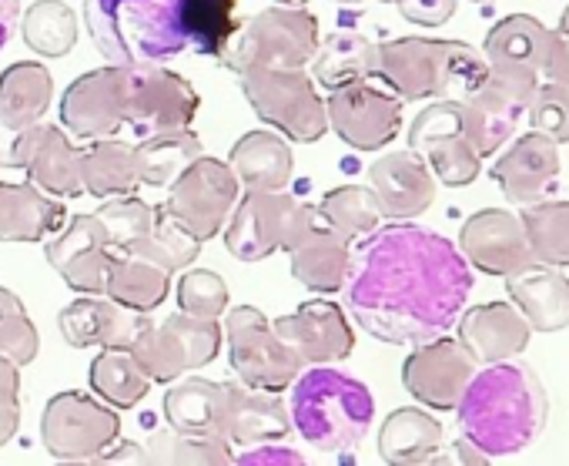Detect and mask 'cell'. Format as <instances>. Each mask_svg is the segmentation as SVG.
Here are the masks:
<instances>
[{
  "label": "cell",
  "mask_w": 569,
  "mask_h": 466,
  "mask_svg": "<svg viewBox=\"0 0 569 466\" xmlns=\"http://www.w3.org/2000/svg\"><path fill=\"white\" fill-rule=\"evenodd\" d=\"M342 296L372 339L416 346L456 326L472 296V266L432 228L379 225L359 239Z\"/></svg>",
  "instance_id": "cell-1"
},
{
  "label": "cell",
  "mask_w": 569,
  "mask_h": 466,
  "mask_svg": "<svg viewBox=\"0 0 569 466\" xmlns=\"http://www.w3.org/2000/svg\"><path fill=\"white\" fill-rule=\"evenodd\" d=\"M459 433L489 459L529 449L546 429L549 396L529 363L502 359L476 373L456 403Z\"/></svg>",
  "instance_id": "cell-2"
},
{
  "label": "cell",
  "mask_w": 569,
  "mask_h": 466,
  "mask_svg": "<svg viewBox=\"0 0 569 466\" xmlns=\"http://www.w3.org/2000/svg\"><path fill=\"white\" fill-rule=\"evenodd\" d=\"M399 101L462 98L486 78V58L466 41L396 38L376 44V75Z\"/></svg>",
  "instance_id": "cell-3"
},
{
  "label": "cell",
  "mask_w": 569,
  "mask_h": 466,
  "mask_svg": "<svg viewBox=\"0 0 569 466\" xmlns=\"http://www.w3.org/2000/svg\"><path fill=\"white\" fill-rule=\"evenodd\" d=\"M289 416L306 443L322 453L356 449L376 419V399L366 383L349 373L312 366L289 386Z\"/></svg>",
  "instance_id": "cell-4"
},
{
  "label": "cell",
  "mask_w": 569,
  "mask_h": 466,
  "mask_svg": "<svg viewBox=\"0 0 569 466\" xmlns=\"http://www.w3.org/2000/svg\"><path fill=\"white\" fill-rule=\"evenodd\" d=\"M84 24L111 65H164L181 54V0H84Z\"/></svg>",
  "instance_id": "cell-5"
},
{
  "label": "cell",
  "mask_w": 569,
  "mask_h": 466,
  "mask_svg": "<svg viewBox=\"0 0 569 466\" xmlns=\"http://www.w3.org/2000/svg\"><path fill=\"white\" fill-rule=\"evenodd\" d=\"M319 21L306 8H264L241 21L238 34L218 58L228 71L244 75L251 68L302 71L319 51Z\"/></svg>",
  "instance_id": "cell-6"
},
{
  "label": "cell",
  "mask_w": 569,
  "mask_h": 466,
  "mask_svg": "<svg viewBox=\"0 0 569 466\" xmlns=\"http://www.w3.org/2000/svg\"><path fill=\"white\" fill-rule=\"evenodd\" d=\"M319 211L289 191H244L238 198L224 231V249L238 262H261L274 252H292L306 231L316 225Z\"/></svg>",
  "instance_id": "cell-7"
},
{
  "label": "cell",
  "mask_w": 569,
  "mask_h": 466,
  "mask_svg": "<svg viewBox=\"0 0 569 466\" xmlns=\"http://www.w3.org/2000/svg\"><path fill=\"white\" fill-rule=\"evenodd\" d=\"M241 78V91L251 111L271 128L299 145H316L329 131L326 101L312 75L302 71H268L251 68Z\"/></svg>",
  "instance_id": "cell-8"
},
{
  "label": "cell",
  "mask_w": 569,
  "mask_h": 466,
  "mask_svg": "<svg viewBox=\"0 0 569 466\" xmlns=\"http://www.w3.org/2000/svg\"><path fill=\"white\" fill-rule=\"evenodd\" d=\"M238 198H241V185L231 165L201 155L168 185V198L161 201V211L178 228H184L191 239L208 242L228 225Z\"/></svg>",
  "instance_id": "cell-9"
},
{
  "label": "cell",
  "mask_w": 569,
  "mask_h": 466,
  "mask_svg": "<svg viewBox=\"0 0 569 466\" xmlns=\"http://www.w3.org/2000/svg\"><path fill=\"white\" fill-rule=\"evenodd\" d=\"M221 349L218 319L174 313L164 323H148L128 346L131 359L151 383H174L191 369L208 366Z\"/></svg>",
  "instance_id": "cell-10"
},
{
  "label": "cell",
  "mask_w": 569,
  "mask_h": 466,
  "mask_svg": "<svg viewBox=\"0 0 569 466\" xmlns=\"http://www.w3.org/2000/svg\"><path fill=\"white\" fill-rule=\"evenodd\" d=\"M221 339L228 343V363L238 383L254 386V389H268V393L289 389L306 366L299 353H292L278 339L268 316L254 306L231 309L224 319Z\"/></svg>",
  "instance_id": "cell-11"
},
{
  "label": "cell",
  "mask_w": 569,
  "mask_h": 466,
  "mask_svg": "<svg viewBox=\"0 0 569 466\" xmlns=\"http://www.w3.org/2000/svg\"><path fill=\"white\" fill-rule=\"evenodd\" d=\"M121 436V416L114 406L98 403L78 389L48 399L41 416L44 449L61 463H94Z\"/></svg>",
  "instance_id": "cell-12"
},
{
  "label": "cell",
  "mask_w": 569,
  "mask_h": 466,
  "mask_svg": "<svg viewBox=\"0 0 569 466\" xmlns=\"http://www.w3.org/2000/svg\"><path fill=\"white\" fill-rule=\"evenodd\" d=\"M124 81V125L141 138L154 131L191 128L198 115V91L188 78L168 71L164 65H121Z\"/></svg>",
  "instance_id": "cell-13"
},
{
  "label": "cell",
  "mask_w": 569,
  "mask_h": 466,
  "mask_svg": "<svg viewBox=\"0 0 569 466\" xmlns=\"http://www.w3.org/2000/svg\"><path fill=\"white\" fill-rule=\"evenodd\" d=\"M409 151H416L429 165V171L449 188L472 185L482 168V158L466 135L462 108L449 98L416 115V121L409 125Z\"/></svg>",
  "instance_id": "cell-14"
},
{
  "label": "cell",
  "mask_w": 569,
  "mask_h": 466,
  "mask_svg": "<svg viewBox=\"0 0 569 466\" xmlns=\"http://www.w3.org/2000/svg\"><path fill=\"white\" fill-rule=\"evenodd\" d=\"M546 31L536 18L529 14H509L499 24H492L482 58H486V78L509 95L519 108L529 105L536 88L542 85L539 65L546 51Z\"/></svg>",
  "instance_id": "cell-15"
},
{
  "label": "cell",
  "mask_w": 569,
  "mask_h": 466,
  "mask_svg": "<svg viewBox=\"0 0 569 466\" xmlns=\"http://www.w3.org/2000/svg\"><path fill=\"white\" fill-rule=\"evenodd\" d=\"M402 105L389 88L362 81L332 91L326 101L329 128L359 151H379L402 131Z\"/></svg>",
  "instance_id": "cell-16"
},
{
  "label": "cell",
  "mask_w": 569,
  "mask_h": 466,
  "mask_svg": "<svg viewBox=\"0 0 569 466\" xmlns=\"http://www.w3.org/2000/svg\"><path fill=\"white\" fill-rule=\"evenodd\" d=\"M81 155H84V148H74V141L68 138L64 128L38 121L14 135L8 165L28 171V181L38 185L44 195L78 198V195H84Z\"/></svg>",
  "instance_id": "cell-17"
},
{
  "label": "cell",
  "mask_w": 569,
  "mask_h": 466,
  "mask_svg": "<svg viewBox=\"0 0 569 466\" xmlns=\"http://www.w3.org/2000/svg\"><path fill=\"white\" fill-rule=\"evenodd\" d=\"M44 256L51 269L68 282V289L81 296H104L108 272L118 252L98 215H74L71 221H64L58 236L48 239Z\"/></svg>",
  "instance_id": "cell-18"
},
{
  "label": "cell",
  "mask_w": 569,
  "mask_h": 466,
  "mask_svg": "<svg viewBox=\"0 0 569 466\" xmlns=\"http://www.w3.org/2000/svg\"><path fill=\"white\" fill-rule=\"evenodd\" d=\"M476 376V359L459 339L436 336L416 343V349L402 363L406 389L432 409H456L469 379Z\"/></svg>",
  "instance_id": "cell-19"
},
{
  "label": "cell",
  "mask_w": 569,
  "mask_h": 466,
  "mask_svg": "<svg viewBox=\"0 0 569 466\" xmlns=\"http://www.w3.org/2000/svg\"><path fill=\"white\" fill-rule=\"evenodd\" d=\"M459 252L476 272L499 279L536 262L522 218L506 208H482L469 215L459 228Z\"/></svg>",
  "instance_id": "cell-20"
},
{
  "label": "cell",
  "mask_w": 569,
  "mask_h": 466,
  "mask_svg": "<svg viewBox=\"0 0 569 466\" xmlns=\"http://www.w3.org/2000/svg\"><path fill=\"white\" fill-rule=\"evenodd\" d=\"M61 125L81 141L114 138L124 128V81L121 65L94 68L74 78L61 98Z\"/></svg>",
  "instance_id": "cell-21"
},
{
  "label": "cell",
  "mask_w": 569,
  "mask_h": 466,
  "mask_svg": "<svg viewBox=\"0 0 569 466\" xmlns=\"http://www.w3.org/2000/svg\"><path fill=\"white\" fill-rule=\"evenodd\" d=\"M271 329L292 353H299L302 363L312 366L342 363L356 346V333L342 306H336L332 299H309L296 313L274 319Z\"/></svg>",
  "instance_id": "cell-22"
},
{
  "label": "cell",
  "mask_w": 569,
  "mask_h": 466,
  "mask_svg": "<svg viewBox=\"0 0 569 466\" xmlns=\"http://www.w3.org/2000/svg\"><path fill=\"white\" fill-rule=\"evenodd\" d=\"M148 323V313H134L108 296L74 299L58 316L61 336L74 349H128Z\"/></svg>",
  "instance_id": "cell-23"
},
{
  "label": "cell",
  "mask_w": 569,
  "mask_h": 466,
  "mask_svg": "<svg viewBox=\"0 0 569 466\" xmlns=\"http://www.w3.org/2000/svg\"><path fill=\"white\" fill-rule=\"evenodd\" d=\"M492 178L512 205H536L559 178V148L539 131H529L496 158Z\"/></svg>",
  "instance_id": "cell-24"
},
{
  "label": "cell",
  "mask_w": 569,
  "mask_h": 466,
  "mask_svg": "<svg viewBox=\"0 0 569 466\" xmlns=\"http://www.w3.org/2000/svg\"><path fill=\"white\" fill-rule=\"evenodd\" d=\"M369 185L382 205V215L396 221L419 218L436 201V175L416 151L382 155L369 168Z\"/></svg>",
  "instance_id": "cell-25"
},
{
  "label": "cell",
  "mask_w": 569,
  "mask_h": 466,
  "mask_svg": "<svg viewBox=\"0 0 569 466\" xmlns=\"http://www.w3.org/2000/svg\"><path fill=\"white\" fill-rule=\"evenodd\" d=\"M459 323V343L469 349V356L482 366L516 359L526 353L532 326L512 303H482L472 309H462Z\"/></svg>",
  "instance_id": "cell-26"
},
{
  "label": "cell",
  "mask_w": 569,
  "mask_h": 466,
  "mask_svg": "<svg viewBox=\"0 0 569 466\" xmlns=\"http://www.w3.org/2000/svg\"><path fill=\"white\" fill-rule=\"evenodd\" d=\"M221 389H224L221 433L231 446H258L289 436L292 429L289 403H281L274 393L244 383H221Z\"/></svg>",
  "instance_id": "cell-27"
},
{
  "label": "cell",
  "mask_w": 569,
  "mask_h": 466,
  "mask_svg": "<svg viewBox=\"0 0 569 466\" xmlns=\"http://www.w3.org/2000/svg\"><path fill=\"white\" fill-rule=\"evenodd\" d=\"M509 303L536 333H559L569 326V279L556 266L529 262L506 276Z\"/></svg>",
  "instance_id": "cell-28"
},
{
  "label": "cell",
  "mask_w": 569,
  "mask_h": 466,
  "mask_svg": "<svg viewBox=\"0 0 569 466\" xmlns=\"http://www.w3.org/2000/svg\"><path fill=\"white\" fill-rule=\"evenodd\" d=\"M64 221L61 198L44 195L31 181H0V242H48Z\"/></svg>",
  "instance_id": "cell-29"
},
{
  "label": "cell",
  "mask_w": 569,
  "mask_h": 466,
  "mask_svg": "<svg viewBox=\"0 0 569 466\" xmlns=\"http://www.w3.org/2000/svg\"><path fill=\"white\" fill-rule=\"evenodd\" d=\"M349 259H352L349 239L332 231L322 218H316V225L306 231V239L289 252L292 279L322 296L342 293L349 276Z\"/></svg>",
  "instance_id": "cell-30"
},
{
  "label": "cell",
  "mask_w": 569,
  "mask_h": 466,
  "mask_svg": "<svg viewBox=\"0 0 569 466\" xmlns=\"http://www.w3.org/2000/svg\"><path fill=\"white\" fill-rule=\"evenodd\" d=\"M228 165L244 191H281L292 181L296 158L274 131H248L234 141Z\"/></svg>",
  "instance_id": "cell-31"
},
{
  "label": "cell",
  "mask_w": 569,
  "mask_h": 466,
  "mask_svg": "<svg viewBox=\"0 0 569 466\" xmlns=\"http://www.w3.org/2000/svg\"><path fill=\"white\" fill-rule=\"evenodd\" d=\"M456 101L462 108L466 135H469L472 148L479 151V158L499 155V148L516 135V121H519V111L522 108L509 95H502L489 78H482L479 85H472Z\"/></svg>",
  "instance_id": "cell-32"
},
{
  "label": "cell",
  "mask_w": 569,
  "mask_h": 466,
  "mask_svg": "<svg viewBox=\"0 0 569 466\" xmlns=\"http://www.w3.org/2000/svg\"><path fill=\"white\" fill-rule=\"evenodd\" d=\"M54 98V78L41 61H18L0 75V128L18 135L44 121Z\"/></svg>",
  "instance_id": "cell-33"
},
{
  "label": "cell",
  "mask_w": 569,
  "mask_h": 466,
  "mask_svg": "<svg viewBox=\"0 0 569 466\" xmlns=\"http://www.w3.org/2000/svg\"><path fill=\"white\" fill-rule=\"evenodd\" d=\"M442 443H446L442 423L419 406H402L389 413L379 429V456L392 466L432 463Z\"/></svg>",
  "instance_id": "cell-34"
},
{
  "label": "cell",
  "mask_w": 569,
  "mask_h": 466,
  "mask_svg": "<svg viewBox=\"0 0 569 466\" xmlns=\"http://www.w3.org/2000/svg\"><path fill=\"white\" fill-rule=\"evenodd\" d=\"M164 423L174 433H191V436H224L221 419H224V389L221 383L211 379H174V386L161 399Z\"/></svg>",
  "instance_id": "cell-35"
},
{
  "label": "cell",
  "mask_w": 569,
  "mask_h": 466,
  "mask_svg": "<svg viewBox=\"0 0 569 466\" xmlns=\"http://www.w3.org/2000/svg\"><path fill=\"white\" fill-rule=\"evenodd\" d=\"M372 75H376V44L366 34L336 31L326 41H319V51L312 58V81L329 95L372 81Z\"/></svg>",
  "instance_id": "cell-36"
},
{
  "label": "cell",
  "mask_w": 569,
  "mask_h": 466,
  "mask_svg": "<svg viewBox=\"0 0 569 466\" xmlns=\"http://www.w3.org/2000/svg\"><path fill=\"white\" fill-rule=\"evenodd\" d=\"M201 158V138L191 128L178 131H154L134 145L138 181L151 188H168L191 161Z\"/></svg>",
  "instance_id": "cell-37"
},
{
  "label": "cell",
  "mask_w": 569,
  "mask_h": 466,
  "mask_svg": "<svg viewBox=\"0 0 569 466\" xmlns=\"http://www.w3.org/2000/svg\"><path fill=\"white\" fill-rule=\"evenodd\" d=\"M81 185L94 198H118L131 195L138 181V161H134V145L118 141V138H101L91 141V148L81 155Z\"/></svg>",
  "instance_id": "cell-38"
},
{
  "label": "cell",
  "mask_w": 569,
  "mask_h": 466,
  "mask_svg": "<svg viewBox=\"0 0 569 466\" xmlns=\"http://www.w3.org/2000/svg\"><path fill=\"white\" fill-rule=\"evenodd\" d=\"M171 293V272H164L161 266L131 256V252H118L108 272V286L104 296L134 309V313H154Z\"/></svg>",
  "instance_id": "cell-39"
},
{
  "label": "cell",
  "mask_w": 569,
  "mask_h": 466,
  "mask_svg": "<svg viewBox=\"0 0 569 466\" xmlns=\"http://www.w3.org/2000/svg\"><path fill=\"white\" fill-rule=\"evenodd\" d=\"M241 28L238 0H181L184 44L204 58H221Z\"/></svg>",
  "instance_id": "cell-40"
},
{
  "label": "cell",
  "mask_w": 569,
  "mask_h": 466,
  "mask_svg": "<svg viewBox=\"0 0 569 466\" xmlns=\"http://www.w3.org/2000/svg\"><path fill=\"white\" fill-rule=\"evenodd\" d=\"M316 211L332 231H339V236L349 242L369 236V231H376L386 218L376 191L366 185H339V188L326 191Z\"/></svg>",
  "instance_id": "cell-41"
},
{
  "label": "cell",
  "mask_w": 569,
  "mask_h": 466,
  "mask_svg": "<svg viewBox=\"0 0 569 466\" xmlns=\"http://www.w3.org/2000/svg\"><path fill=\"white\" fill-rule=\"evenodd\" d=\"M21 38L38 58H64L78 44V14L64 0H38L21 18Z\"/></svg>",
  "instance_id": "cell-42"
},
{
  "label": "cell",
  "mask_w": 569,
  "mask_h": 466,
  "mask_svg": "<svg viewBox=\"0 0 569 466\" xmlns=\"http://www.w3.org/2000/svg\"><path fill=\"white\" fill-rule=\"evenodd\" d=\"M91 389L114 409H131L138 406L148 389L151 379L144 376V369L131 359L128 349H101L91 363Z\"/></svg>",
  "instance_id": "cell-43"
},
{
  "label": "cell",
  "mask_w": 569,
  "mask_h": 466,
  "mask_svg": "<svg viewBox=\"0 0 569 466\" xmlns=\"http://www.w3.org/2000/svg\"><path fill=\"white\" fill-rule=\"evenodd\" d=\"M532 259L542 266H569V201H536L522 208Z\"/></svg>",
  "instance_id": "cell-44"
},
{
  "label": "cell",
  "mask_w": 569,
  "mask_h": 466,
  "mask_svg": "<svg viewBox=\"0 0 569 466\" xmlns=\"http://www.w3.org/2000/svg\"><path fill=\"white\" fill-rule=\"evenodd\" d=\"M131 256L148 259V262L161 266L164 272H184L201 256V242L191 239L184 228H178L158 205V218H154L151 231L131 249Z\"/></svg>",
  "instance_id": "cell-45"
},
{
  "label": "cell",
  "mask_w": 569,
  "mask_h": 466,
  "mask_svg": "<svg viewBox=\"0 0 569 466\" xmlns=\"http://www.w3.org/2000/svg\"><path fill=\"white\" fill-rule=\"evenodd\" d=\"M94 215L104 225L114 252H131L151 231L158 208H151L148 201L134 198V195H118V198H104V205Z\"/></svg>",
  "instance_id": "cell-46"
},
{
  "label": "cell",
  "mask_w": 569,
  "mask_h": 466,
  "mask_svg": "<svg viewBox=\"0 0 569 466\" xmlns=\"http://www.w3.org/2000/svg\"><path fill=\"white\" fill-rule=\"evenodd\" d=\"M151 463H231L234 449L224 436H191L161 429L148 443Z\"/></svg>",
  "instance_id": "cell-47"
},
{
  "label": "cell",
  "mask_w": 569,
  "mask_h": 466,
  "mask_svg": "<svg viewBox=\"0 0 569 466\" xmlns=\"http://www.w3.org/2000/svg\"><path fill=\"white\" fill-rule=\"evenodd\" d=\"M38 349H41V336L34 319L28 316L24 303L11 289L0 286V356H8L18 366H28L34 363Z\"/></svg>",
  "instance_id": "cell-48"
},
{
  "label": "cell",
  "mask_w": 569,
  "mask_h": 466,
  "mask_svg": "<svg viewBox=\"0 0 569 466\" xmlns=\"http://www.w3.org/2000/svg\"><path fill=\"white\" fill-rule=\"evenodd\" d=\"M178 306L198 319H221L228 309V286L211 269H191L178 282Z\"/></svg>",
  "instance_id": "cell-49"
},
{
  "label": "cell",
  "mask_w": 569,
  "mask_h": 466,
  "mask_svg": "<svg viewBox=\"0 0 569 466\" xmlns=\"http://www.w3.org/2000/svg\"><path fill=\"white\" fill-rule=\"evenodd\" d=\"M526 111H529L532 131H539L552 145H566L569 141V91L542 81L536 88V95L529 98Z\"/></svg>",
  "instance_id": "cell-50"
},
{
  "label": "cell",
  "mask_w": 569,
  "mask_h": 466,
  "mask_svg": "<svg viewBox=\"0 0 569 466\" xmlns=\"http://www.w3.org/2000/svg\"><path fill=\"white\" fill-rule=\"evenodd\" d=\"M18 363L0 356V446H8L21 426V376Z\"/></svg>",
  "instance_id": "cell-51"
},
{
  "label": "cell",
  "mask_w": 569,
  "mask_h": 466,
  "mask_svg": "<svg viewBox=\"0 0 569 466\" xmlns=\"http://www.w3.org/2000/svg\"><path fill=\"white\" fill-rule=\"evenodd\" d=\"M539 78L546 85L569 91V38H562L559 31H546V51H542Z\"/></svg>",
  "instance_id": "cell-52"
},
{
  "label": "cell",
  "mask_w": 569,
  "mask_h": 466,
  "mask_svg": "<svg viewBox=\"0 0 569 466\" xmlns=\"http://www.w3.org/2000/svg\"><path fill=\"white\" fill-rule=\"evenodd\" d=\"M396 8L416 28H442L456 14V0H399Z\"/></svg>",
  "instance_id": "cell-53"
},
{
  "label": "cell",
  "mask_w": 569,
  "mask_h": 466,
  "mask_svg": "<svg viewBox=\"0 0 569 466\" xmlns=\"http://www.w3.org/2000/svg\"><path fill=\"white\" fill-rule=\"evenodd\" d=\"M231 463H241V466H302L306 456L296 449L258 443V446H241V456H234Z\"/></svg>",
  "instance_id": "cell-54"
},
{
  "label": "cell",
  "mask_w": 569,
  "mask_h": 466,
  "mask_svg": "<svg viewBox=\"0 0 569 466\" xmlns=\"http://www.w3.org/2000/svg\"><path fill=\"white\" fill-rule=\"evenodd\" d=\"M432 463H476V466H486V463H492V459H489V456H486V453H482L476 443H469L466 436H459V439H456V443H452L446 453L439 449Z\"/></svg>",
  "instance_id": "cell-55"
},
{
  "label": "cell",
  "mask_w": 569,
  "mask_h": 466,
  "mask_svg": "<svg viewBox=\"0 0 569 466\" xmlns=\"http://www.w3.org/2000/svg\"><path fill=\"white\" fill-rule=\"evenodd\" d=\"M94 463H151L148 456V446H138V443H121V436L94 459Z\"/></svg>",
  "instance_id": "cell-56"
},
{
  "label": "cell",
  "mask_w": 569,
  "mask_h": 466,
  "mask_svg": "<svg viewBox=\"0 0 569 466\" xmlns=\"http://www.w3.org/2000/svg\"><path fill=\"white\" fill-rule=\"evenodd\" d=\"M21 21V0H0V51H4Z\"/></svg>",
  "instance_id": "cell-57"
},
{
  "label": "cell",
  "mask_w": 569,
  "mask_h": 466,
  "mask_svg": "<svg viewBox=\"0 0 569 466\" xmlns=\"http://www.w3.org/2000/svg\"><path fill=\"white\" fill-rule=\"evenodd\" d=\"M562 38H569V4H566V11H562V18H559V28H556Z\"/></svg>",
  "instance_id": "cell-58"
},
{
  "label": "cell",
  "mask_w": 569,
  "mask_h": 466,
  "mask_svg": "<svg viewBox=\"0 0 569 466\" xmlns=\"http://www.w3.org/2000/svg\"><path fill=\"white\" fill-rule=\"evenodd\" d=\"M274 4H281V8H302V4H309V0H274Z\"/></svg>",
  "instance_id": "cell-59"
},
{
  "label": "cell",
  "mask_w": 569,
  "mask_h": 466,
  "mask_svg": "<svg viewBox=\"0 0 569 466\" xmlns=\"http://www.w3.org/2000/svg\"><path fill=\"white\" fill-rule=\"evenodd\" d=\"M339 4H362V0H339Z\"/></svg>",
  "instance_id": "cell-60"
},
{
  "label": "cell",
  "mask_w": 569,
  "mask_h": 466,
  "mask_svg": "<svg viewBox=\"0 0 569 466\" xmlns=\"http://www.w3.org/2000/svg\"><path fill=\"white\" fill-rule=\"evenodd\" d=\"M382 4H399V0H382Z\"/></svg>",
  "instance_id": "cell-61"
},
{
  "label": "cell",
  "mask_w": 569,
  "mask_h": 466,
  "mask_svg": "<svg viewBox=\"0 0 569 466\" xmlns=\"http://www.w3.org/2000/svg\"><path fill=\"white\" fill-rule=\"evenodd\" d=\"M0 165H4V158H0Z\"/></svg>",
  "instance_id": "cell-62"
},
{
  "label": "cell",
  "mask_w": 569,
  "mask_h": 466,
  "mask_svg": "<svg viewBox=\"0 0 569 466\" xmlns=\"http://www.w3.org/2000/svg\"><path fill=\"white\" fill-rule=\"evenodd\" d=\"M479 4H486V0H479Z\"/></svg>",
  "instance_id": "cell-63"
}]
</instances>
